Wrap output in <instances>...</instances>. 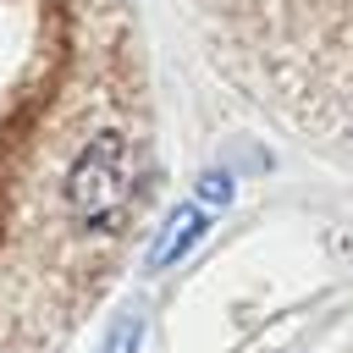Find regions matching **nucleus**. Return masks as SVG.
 <instances>
[{
  "instance_id": "1",
  "label": "nucleus",
  "mask_w": 353,
  "mask_h": 353,
  "mask_svg": "<svg viewBox=\"0 0 353 353\" xmlns=\"http://www.w3.org/2000/svg\"><path fill=\"white\" fill-rule=\"evenodd\" d=\"M132 193V154L121 132H99L88 138V149L72 160L66 171V210L77 221V232H110L127 210Z\"/></svg>"
},
{
  "instance_id": "4",
  "label": "nucleus",
  "mask_w": 353,
  "mask_h": 353,
  "mask_svg": "<svg viewBox=\"0 0 353 353\" xmlns=\"http://www.w3.org/2000/svg\"><path fill=\"white\" fill-rule=\"evenodd\" d=\"M132 347H138V320H121V325H116V342H110L105 353H132Z\"/></svg>"
},
{
  "instance_id": "3",
  "label": "nucleus",
  "mask_w": 353,
  "mask_h": 353,
  "mask_svg": "<svg viewBox=\"0 0 353 353\" xmlns=\"http://www.w3.org/2000/svg\"><path fill=\"white\" fill-rule=\"evenodd\" d=\"M199 193H204L210 204H226V193H232V182H226L221 171H204V176H199Z\"/></svg>"
},
{
  "instance_id": "2",
  "label": "nucleus",
  "mask_w": 353,
  "mask_h": 353,
  "mask_svg": "<svg viewBox=\"0 0 353 353\" xmlns=\"http://www.w3.org/2000/svg\"><path fill=\"white\" fill-rule=\"evenodd\" d=\"M204 226H210V221H204V210H199V204H182V210L171 215V226H165L160 248L149 254V270H165V265H176V259H182V254H188V248L204 237Z\"/></svg>"
}]
</instances>
